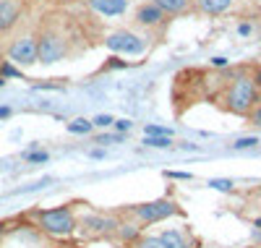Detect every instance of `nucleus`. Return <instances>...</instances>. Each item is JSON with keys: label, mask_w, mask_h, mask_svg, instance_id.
<instances>
[{"label": "nucleus", "mask_w": 261, "mask_h": 248, "mask_svg": "<svg viewBox=\"0 0 261 248\" xmlns=\"http://www.w3.org/2000/svg\"><path fill=\"white\" fill-rule=\"evenodd\" d=\"M258 102V89L251 79L241 76L235 79L227 89V107L235 112V115H248L253 110V105Z\"/></svg>", "instance_id": "nucleus-1"}, {"label": "nucleus", "mask_w": 261, "mask_h": 248, "mask_svg": "<svg viewBox=\"0 0 261 248\" xmlns=\"http://www.w3.org/2000/svg\"><path fill=\"white\" fill-rule=\"evenodd\" d=\"M37 225L50 235H71L76 230V219H73V212L68 207H55V209L37 212Z\"/></svg>", "instance_id": "nucleus-2"}, {"label": "nucleus", "mask_w": 261, "mask_h": 248, "mask_svg": "<svg viewBox=\"0 0 261 248\" xmlns=\"http://www.w3.org/2000/svg\"><path fill=\"white\" fill-rule=\"evenodd\" d=\"M134 214H136L141 222H160V219H167V217L180 214V209H178L175 201L157 199V201H146V204L134 207Z\"/></svg>", "instance_id": "nucleus-3"}, {"label": "nucleus", "mask_w": 261, "mask_h": 248, "mask_svg": "<svg viewBox=\"0 0 261 248\" xmlns=\"http://www.w3.org/2000/svg\"><path fill=\"white\" fill-rule=\"evenodd\" d=\"M63 55H65V42H63L60 34L45 32V34L37 39V63L53 65V63L63 60Z\"/></svg>", "instance_id": "nucleus-4"}, {"label": "nucleus", "mask_w": 261, "mask_h": 248, "mask_svg": "<svg viewBox=\"0 0 261 248\" xmlns=\"http://www.w3.org/2000/svg\"><path fill=\"white\" fill-rule=\"evenodd\" d=\"M105 44L110 47L113 53H125V55H139L144 53V39L136 37V34H130V32H115L105 39Z\"/></svg>", "instance_id": "nucleus-5"}, {"label": "nucleus", "mask_w": 261, "mask_h": 248, "mask_svg": "<svg viewBox=\"0 0 261 248\" xmlns=\"http://www.w3.org/2000/svg\"><path fill=\"white\" fill-rule=\"evenodd\" d=\"M8 58L18 65H34L37 63V37H18L8 47Z\"/></svg>", "instance_id": "nucleus-6"}, {"label": "nucleus", "mask_w": 261, "mask_h": 248, "mask_svg": "<svg viewBox=\"0 0 261 248\" xmlns=\"http://www.w3.org/2000/svg\"><path fill=\"white\" fill-rule=\"evenodd\" d=\"M21 18V0H0V34L11 32Z\"/></svg>", "instance_id": "nucleus-7"}, {"label": "nucleus", "mask_w": 261, "mask_h": 248, "mask_svg": "<svg viewBox=\"0 0 261 248\" xmlns=\"http://www.w3.org/2000/svg\"><path fill=\"white\" fill-rule=\"evenodd\" d=\"M115 228H118V222L110 219V217H97V214H92V217H84V219H81V230H84L86 235H105V233H110V230H115Z\"/></svg>", "instance_id": "nucleus-8"}, {"label": "nucleus", "mask_w": 261, "mask_h": 248, "mask_svg": "<svg viewBox=\"0 0 261 248\" xmlns=\"http://www.w3.org/2000/svg\"><path fill=\"white\" fill-rule=\"evenodd\" d=\"M165 18H167V16H165L154 3H144V6L136 11V24H141V27H160Z\"/></svg>", "instance_id": "nucleus-9"}, {"label": "nucleus", "mask_w": 261, "mask_h": 248, "mask_svg": "<svg viewBox=\"0 0 261 248\" xmlns=\"http://www.w3.org/2000/svg\"><path fill=\"white\" fill-rule=\"evenodd\" d=\"M99 16H120L128 8V0H89Z\"/></svg>", "instance_id": "nucleus-10"}, {"label": "nucleus", "mask_w": 261, "mask_h": 248, "mask_svg": "<svg viewBox=\"0 0 261 248\" xmlns=\"http://www.w3.org/2000/svg\"><path fill=\"white\" fill-rule=\"evenodd\" d=\"M232 6V0H196V8L206 16H220Z\"/></svg>", "instance_id": "nucleus-11"}, {"label": "nucleus", "mask_w": 261, "mask_h": 248, "mask_svg": "<svg viewBox=\"0 0 261 248\" xmlns=\"http://www.w3.org/2000/svg\"><path fill=\"white\" fill-rule=\"evenodd\" d=\"M165 16H175V13H183L188 6H191V0H151Z\"/></svg>", "instance_id": "nucleus-12"}, {"label": "nucleus", "mask_w": 261, "mask_h": 248, "mask_svg": "<svg viewBox=\"0 0 261 248\" xmlns=\"http://www.w3.org/2000/svg\"><path fill=\"white\" fill-rule=\"evenodd\" d=\"M160 240H162V248H188L186 235L178 233V230H165V233L160 235Z\"/></svg>", "instance_id": "nucleus-13"}, {"label": "nucleus", "mask_w": 261, "mask_h": 248, "mask_svg": "<svg viewBox=\"0 0 261 248\" xmlns=\"http://www.w3.org/2000/svg\"><path fill=\"white\" fill-rule=\"evenodd\" d=\"M144 144H146V146H151V149H167V146H172L170 136H146V139H144Z\"/></svg>", "instance_id": "nucleus-14"}, {"label": "nucleus", "mask_w": 261, "mask_h": 248, "mask_svg": "<svg viewBox=\"0 0 261 248\" xmlns=\"http://www.w3.org/2000/svg\"><path fill=\"white\" fill-rule=\"evenodd\" d=\"M94 126H92V120H84V118H79V120H73V123H68V131L71 133H89Z\"/></svg>", "instance_id": "nucleus-15"}, {"label": "nucleus", "mask_w": 261, "mask_h": 248, "mask_svg": "<svg viewBox=\"0 0 261 248\" xmlns=\"http://www.w3.org/2000/svg\"><path fill=\"white\" fill-rule=\"evenodd\" d=\"M134 248H162V240L146 235V238H139V240L134 243Z\"/></svg>", "instance_id": "nucleus-16"}, {"label": "nucleus", "mask_w": 261, "mask_h": 248, "mask_svg": "<svg viewBox=\"0 0 261 248\" xmlns=\"http://www.w3.org/2000/svg\"><path fill=\"white\" fill-rule=\"evenodd\" d=\"M209 188H214V191H232V180H225V178H212V180H209Z\"/></svg>", "instance_id": "nucleus-17"}, {"label": "nucleus", "mask_w": 261, "mask_h": 248, "mask_svg": "<svg viewBox=\"0 0 261 248\" xmlns=\"http://www.w3.org/2000/svg\"><path fill=\"white\" fill-rule=\"evenodd\" d=\"M256 144H258L256 136H246V139H238V141L232 144V149H235V152H241V149H251V146H256Z\"/></svg>", "instance_id": "nucleus-18"}, {"label": "nucleus", "mask_w": 261, "mask_h": 248, "mask_svg": "<svg viewBox=\"0 0 261 248\" xmlns=\"http://www.w3.org/2000/svg\"><path fill=\"white\" fill-rule=\"evenodd\" d=\"M47 152H24V160H29V162H47Z\"/></svg>", "instance_id": "nucleus-19"}, {"label": "nucleus", "mask_w": 261, "mask_h": 248, "mask_svg": "<svg viewBox=\"0 0 261 248\" xmlns=\"http://www.w3.org/2000/svg\"><path fill=\"white\" fill-rule=\"evenodd\" d=\"M248 120H251L253 126H258V128H261V102H256V105H253V110L248 112Z\"/></svg>", "instance_id": "nucleus-20"}, {"label": "nucleus", "mask_w": 261, "mask_h": 248, "mask_svg": "<svg viewBox=\"0 0 261 248\" xmlns=\"http://www.w3.org/2000/svg\"><path fill=\"white\" fill-rule=\"evenodd\" d=\"M146 136H170V128H162V126H149V128H146Z\"/></svg>", "instance_id": "nucleus-21"}, {"label": "nucleus", "mask_w": 261, "mask_h": 248, "mask_svg": "<svg viewBox=\"0 0 261 248\" xmlns=\"http://www.w3.org/2000/svg\"><path fill=\"white\" fill-rule=\"evenodd\" d=\"M110 123H113V115H97V118L92 120V126H102V128L110 126Z\"/></svg>", "instance_id": "nucleus-22"}, {"label": "nucleus", "mask_w": 261, "mask_h": 248, "mask_svg": "<svg viewBox=\"0 0 261 248\" xmlns=\"http://www.w3.org/2000/svg\"><path fill=\"white\" fill-rule=\"evenodd\" d=\"M130 126H134L130 120H118V123H115V128H118V131H130Z\"/></svg>", "instance_id": "nucleus-23"}, {"label": "nucleus", "mask_w": 261, "mask_h": 248, "mask_svg": "<svg viewBox=\"0 0 261 248\" xmlns=\"http://www.w3.org/2000/svg\"><path fill=\"white\" fill-rule=\"evenodd\" d=\"M113 141H120V136H102V139H97V144H113Z\"/></svg>", "instance_id": "nucleus-24"}, {"label": "nucleus", "mask_w": 261, "mask_h": 248, "mask_svg": "<svg viewBox=\"0 0 261 248\" xmlns=\"http://www.w3.org/2000/svg\"><path fill=\"white\" fill-rule=\"evenodd\" d=\"M3 73H6V76H18V71L13 68V65H8V63L3 65Z\"/></svg>", "instance_id": "nucleus-25"}, {"label": "nucleus", "mask_w": 261, "mask_h": 248, "mask_svg": "<svg viewBox=\"0 0 261 248\" xmlns=\"http://www.w3.org/2000/svg\"><path fill=\"white\" fill-rule=\"evenodd\" d=\"M170 178H180V180H191V175L188 172H167Z\"/></svg>", "instance_id": "nucleus-26"}, {"label": "nucleus", "mask_w": 261, "mask_h": 248, "mask_svg": "<svg viewBox=\"0 0 261 248\" xmlns=\"http://www.w3.org/2000/svg\"><path fill=\"white\" fill-rule=\"evenodd\" d=\"M212 63H214V65H217V68H222V65H227V60H225V58H214V60H212Z\"/></svg>", "instance_id": "nucleus-27"}, {"label": "nucleus", "mask_w": 261, "mask_h": 248, "mask_svg": "<svg viewBox=\"0 0 261 248\" xmlns=\"http://www.w3.org/2000/svg\"><path fill=\"white\" fill-rule=\"evenodd\" d=\"M11 115V107H0V118H8Z\"/></svg>", "instance_id": "nucleus-28"}, {"label": "nucleus", "mask_w": 261, "mask_h": 248, "mask_svg": "<svg viewBox=\"0 0 261 248\" xmlns=\"http://www.w3.org/2000/svg\"><path fill=\"white\" fill-rule=\"evenodd\" d=\"M92 157H94V160H102L105 152H102V149H94V152H92Z\"/></svg>", "instance_id": "nucleus-29"}, {"label": "nucleus", "mask_w": 261, "mask_h": 248, "mask_svg": "<svg viewBox=\"0 0 261 248\" xmlns=\"http://www.w3.org/2000/svg\"><path fill=\"white\" fill-rule=\"evenodd\" d=\"M256 84H258V86H261V73H258V81H256Z\"/></svg>", "instance_id": "nucleus-30"}, {"label": "nucleus", "mask_w": 261, "mask_h": 248, "mask_svg": "<svg viewBox=\"0 0 261 248\" xmlns=\"http://www.w3.org/2000/svg\"><path fill=\"white\" fill-rule=\"evenodd\" d=\"M253 248H261V245H253Z\"/></svg>", "instance_id": "nucleus-31"}, {"label": "nucleus", "mask_w": 261, "mask_h": 248, "mask_svg": "<svg viewBox=\"0 0 261 248\" xmlns=\"http://www.w3.org/2000/svg\"><path fill=\"white\" fill-rule=\"evenodd\" d=\"M63 3H68V0H63Z\"/></svg>", "instance_id": "nucleus-32"}]
</instances>
